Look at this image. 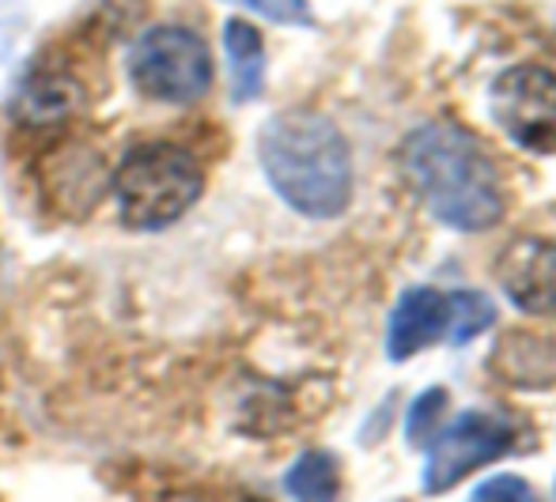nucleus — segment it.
I'll return each mask as SVG.
<instances>
[{
    "label": "nucleus",
    "instance_id": "f257e3e1",
    "mask_svg": "<svg viewBox=\"0 0 556 502\" xmlns=\"http://www.w3.org/2000/svg\"><path fill=\"white\" fill-rule=\"evenodd\" d=\"M402 170L409 190L443 227L481 234L504 219L507 197L496 163L473 132L454 121H428L402 144Z\"/></svg>",
    "mask_w": 556,
    "mask_h": 502
},
{
    "label": "nucleus",
    "instance_id": "f03ea898",
    "mask_svg": "<svg viewBox=\"0 0 556 502\" xmlns=\"http://www.w3.org/2000/svg\"><path fill=\"white\" fill-rule=\"evenodd\" d=\"M265 182L307 219H337L352 201V152L330 117L285 110L257 137Z\"/></svg>",
    "mask_w": 556,
    "mask_h": 502
},
{
    "label": "nucleus",
    "instance_id": "7ed1b4c3",
    "mask_svg": "<svg viewBox=\"0 0 556 502\" xmlns=\"http://www.w3.org/2000/svg\"><path fill=\"white\" fill-rule=\"evenodd\" d=\"M205 193V170L198 155L170 140L137 144L114 175V197L122 223L132 231H163L178 223Z\"/></svg>",
    "mask_w": 556,
    "mask_h": 502
},
{
    "label": "nucleus",
    "instance_id": "20e7f679",
    "mask_svg": "<svg viewBox=\"0 0 556 502\" xmlns=\"http://www.w3.org/2000/svg\"><path fill=\"white\" fill-rule=\"evenodd\" d=\"M496 325V303L481 292H440V287H409L397 299L387 325V356L390 363L420 356L435 344L477 340L484 329Z\"/></svg>",
    "mask_w": 556,
    "mask_h": 502
},
{
    "label": "nucleus",
    "instance_id": "39448f33",
    "mask_svg": "<svg viewBox=\"0 0 556 502\" xmlns=\"http://www.w3.org/2000/svg\"><path fill=\"white\" fill-rule=\"evenodd\" d=\"M125 73L144 99L190 106L213 88V53L198 30L178 27V23H155L129 46Z\"/></svg>",
    "mask_w": 556,
    "mask_h": 502
},
{
    "label": "nucleus",
    "instance_id": "423d86ee",
    "mask_svg": "<svg viewBox=\"0 0 556 502\" xmlns=\"http://www.w3.org/2000/svg\"><path fill=\"white\" fill-rule=\"evenodd\" d=\"M515 446H519L515 415L469 408V412L454 415L451 423H443L440 435L432 438L425 473H420V488H425V495H443V491L458 488L466 476H473L477 468L511 453Z\"/></svg>",
    "mask_w": 556,
    "mask_h": 502
},
{
    "label": "nucleus",
    "instance_id": "0eeeda50",
    "mask_svg": "<svg viewBox=\"0 0 556 502\" xmlns=\"http://www.w3.org/2000/svg\"><path fill=\"white\" fill-rule=\"evenodd\" d=\"M492 121L522 152L556 155V76L542 65H515L489 91Z\"/></svg>",
    "mask_w": 556,
    "mask_h": 502
},
{
    "label": "nucleus",
    "instance_id": "6e6552de",
    "mask_svg": "<svg viewBox=\"0 0 556 502\" xmlns=\"http://www.w3.org/2000/svg\"><path fill=\"white\" fill-rule=\"evenodd\" d=\"M500 287L522 313L549 318L556 313V242L549 239H515L500 254Z\"/></svg>",
    "mask_w": 556,
    "mask_h": 502
},
{
    "label": "nucleus",
    "instance_id": "1a4fd4ad",
    "mask_svg": "<svg viewBox=\"0 0 556 502\" xmlns=\"http://www.w3.org/2000/svg\"><path fill=\"white\" fill-rule=\"evenodd\" d=\"M84 106V91L73 76L65 73H38L15 91V121L30 125V129H50L61 125Z\"/></svg>",
    "mask_w": 556,
    "mask_h": 502
},
{
    "label": "nucleus",
    "instance_id": "9d476101",
    "mask_svg": "<svg viewBox=\"0 0 556 502\" xmlns=\"http://www.w3.org/2000/svg\"><path fill=\"white\" fill-rule=\"evenodd\" d=\"M224 53H227V68H231V99L239 106L242 102H254L265 88V42L254 23L227 20Z\"/></svg>",
    "mask_w": 556,
    "mask_h": 502
},
{
    "label": "nucleus",
    "instance_id": "9b49d317",
    "mask_svg": "<svg viewBox=\"0 0 556 502\" xmlns=\"http://www.w3.org/2000/svg\"><path fill=\"white\" fill-rule=\"evenodd\" d=\"M285 491L295 502H337L341 499V465L333 453L307 450L285 473Z\"/></svg>",
    "mask_w": 556,
    "mask_h": 502
},
{
    "label": "nucleus",
    "instance_id": "f8f14e48",
    "mask_svg": "<svg viewBox=\"0 0 556 502\" xmlns=\"http://www.w3.org/2000/svg\"><path fill=\"white\" fill-rule=\"evenodd\" d=\"M446 404H451V394L443 386H432L409 404V415H405V442L413 450H428L432 438L440 435L443 427V415H446Z\"/></svg>",
    "mask_w": 556,
    "mask_h": 502
},
{
    "label": "nucleus",
    "instance_id": "ddd939ff",
    "mask_svg": "<svg viewBox=\"0 0 556 502\" xmlns=\"http://www.w3.org/2000/svg\"><path fill=\"white\" fill-rule=\"evenodd\" d=\"M469 502H538V495L522 476L504 473V476H489V480L477 484Z\"/></svg>",
    "mask_w": 556,
    "mask_h": 502
},
{
    "label": "nucleus",
    "instance_id": "4468645a",
    "mask_svg": "<svg viewBox=\"0 0 556 502\" xmlns=\"http://www.w3.org/2000/svg\"><path fill=\"white\" fill-rule=\"evenodd\" d=\"M235 4L250 8L273 23H285V27H311V20H315L307 0H235Z\"/></svg>",
    "mask_w": 556,
    "mask_h": 502
},
{
    "label": "nucleus",
    "instance_id": "2eb2a0df",
    "mask_svg": "<svg viewBox=\"0 0 556 502\" xmlns=\"http://www.w3.org/2000/svg\"><path fill=\"white\" fill-rule=\"evenodd\" d=\"M553 491H556V484H553Z\"/></svg>",
    "mask_w": 556,
    "mask_h": 502
}]
</instances>
